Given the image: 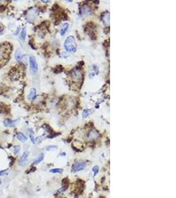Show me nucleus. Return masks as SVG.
Masks as SVG:
<instances>
[{
    "instance_id": "obj_26",
    "label": "nucleus",
    "mask_w": 176,
    "mask_h": 198,
    "mask_svg": "<svg viewBox=\"0 0 176 198\" xmlns=\"http://www.w3.org/2000/svg\"><path fill=\"white\" fill-rule=\"evenodd\" d=\"M7 170H0V176H2V175H4V174L6 173V171Z\"/></svg>"
},
{
    "instance_id": "obj_22",
    "label": "nucleus",
    "mask_w": 176,
    "mask_h": 198,
    "mask_svg": "<svg viewBox=\"0 0 176 198\" xmlns=\"http://www.w3.org/2000/svg\"><path fill=\"white\" fill-rule=\"evenodd\" d=\"M21 54L20 52H19V51H17L16 54H15V59L17 60H19V59L21 57Z\"/></svg>"
},
{
    "instance_id": "obj_5",
    "label": "nucleus",
    "mask_w": 176,
    "mask_h": 198,
    "mask_svg": "<svg viewBox=\"0 0 176 198\" xmlns=\"http://www.w3.org/2000/svg\"><path fill=\"white\" fill-rule=\"evenodd\" d=\"M19 120H12L10 119H6V120H4L3 124L5 125V126L9 127H13L17 125V122H19Z\"/></svg>"
},
{
    "instance_id": "obj_27",
    "label": "nucleus",
    "mask_w": 176,
    "mask_h": 198,
    "mask_svg": "<svg viewBox=\"0 0 176 198\" xmlns=\"http://www.w3.org/2000/svg\"><path fill=\"white\" fill-rule=\"evenodd\" d=\"M19 31H20V26H19V27L17 29L16 31L14 32V35H17V34H19Z\"/></svg>"
},
{
    "instance_id": "obj_21",
    "label": "nucleus",
    "mask_w": 176,
    "mask_h": 198,
    "mask_svg": "<svg viewBox=\"0 0 176 198\" xmlns=\"http://www.w3.org/2000/svg\"><path fill=\"white\" fill-rule=\"evenodd\" d=\"M4 54H5V52H4V50H3V49H2L1 48H0V60H1V59L3 58V56H4Z\"/></svg>"
},
{
    "instance_id": "obj_13",
    "label": "nucleus",
    "mask_w": 176,
    "mask_h": 198,
    "mask_svg": "<svg viewBox=\"0 0 176 198\" xmlns=\"http://www.w3.org/2000/svg\"><path fill=\"white\" fill-rule=\"evenodd\" d=\"M17 138L19 141H21V142L24 143L27 141V137L24 135L23 133H22L21 132H19L17 133Z\"/></svg>"
},
{
    "instance_id": "obj_10",
    "label": "nucleus",
    "mask_w": 176,
    "mask_h": 198,
    "mask_svg": "<svg viewBox=\"0 0 176 198\" xmlns=\"http://www.w3.org/2000/svg\"><path fill=\"white\" fill-rule=\"evenodd\" d=\"M69 27V23H65L63 24V26H62V29L60 30V34H61L62 36H64L65 34H66V32H67V30H68Z\"/></svg>"
},
{
    "instance_id": "obj_4",
    "label": "nucleus",
    "mask_w": 176,
    "mask_h": 198,
    "mask_svg": "<svg viewBox=\"0 0 176 198\" xmlns=\"http://www.w3.org/2000/svg\"><path fill=\"white\" fill-rule=\"evenodd\" d=\"M85 163L84 162H77L73 165V171L78 172L83 170V169H85Z\"/></svg>"
},
{
    "instance_id": "obj_6",
    "label": "nucleus",
    "mask_w": 176,
    "mask_h": 198,
    "mask_svg": "<svg viewBox=\"0 0 176 198\" xmlns=\"http://www.w3.org/2000/svg\"><path fill=\"white\" fill-rule=\"evenodd\" d=\"M38 15V13H36V11L34 9L31 10L30 12H28V15H27V20L29 22H32L36 18V17Z\"/></svg>"
},
{
    "instance_id": "obj_20",
    "label": "nucleus",
    "mask_w": 176,
    "mask_h": 198,
    "mask_svg": "<svg viewBox=\"0 0 176 198\" xmlns=\"http://www.w3.org/2000/svg\"><path fill=\"white\" fill-rule=\"evenodd\" d=\"M92 171L94 172V176H96V174H98V172L99 171V166H97V165L94 166L93 168H92Z\"/></svg>"
},
{
    "instance_id": "obj_8",
    "label": "nucleus",
    "mask_w": 176,
    "mask_h": 198,
    "mask_svg": "<svg viewBox=\"0 0 176 198\" xmlns=\"http://www.w3.org/2000/svg\"><path fill=\"white\" fill-rule=\"evenodd\" d=\"M98 137H99L98 132H97V131H96V130H94V129L91 130V132H89V133L88 134V139L91 140L96 139H97Z\"/></svg>"
},
{
    "instance_id": "obj_24",
    "label": "nucleus",
    "mask_w": 176,
    "mask_h": 198,
    "mask_svg": "<svg viewBox=\"0 0 176 198\" xmlns=\"http://www.w3.org/2000/svg\"><path fill=\"white\" fill-rule=\"evenodd\" d=\"M93 69L95 71V73L96 74H98V71H99V69H98V67L97 66H96V65H94L93 66Z\"/></svg>"
},
{
    "instance_id": "obj_19",
    "label": "nucleus",
    "mask_w": 176,
    "mask_h": 198,
    "mask_svg": "<svg viewBox=\"0 0 176 198\" xmlns=\"http://www.w3.org/2000/svg\"><path fill=\"white\" fill-rule=\"evenodd\" d=\"M29 132H30V139H31V141H32V142L33 143H35V139L34 137V133H33V131H32V129H30L29 130Z\"/></svg>"
},
{
    "instance_id": "obj_16",
    "label": "nucleus",
    "mask_w": 176,
    "mask_h": 198,
    "mask_svg": "<svg viewBox=\"0 0 176 198\" xmlns=\"http://www.w3.org/2000/svg\"><path fill=\"white\" fill-rule=\"evenodd\" d=\"M44 157V154H41V155H40L38 157L37 159H36V160H35L34 162H33V164H39L40 162H41L43 161Z\"/></svg>"
},
{
    "instance_id": "obj_14",
    "label": "nucleus",
    "mask_w": 176,
    "mask_h": 198,
    "mask_svg": "<svg viewBox=\"0 0 176 198\" xmlns=\"http://www.w3.org/2000/svg\"><path fill=\"white\" fill-rule=\"evenodd\" d=\"M102 21L105 24H109V13H107L102 17Z\"/></svg>"
},
{
    "instance_id": "obj_29",
    "label": "nucleus",
    "mask_w": 176,
    "mask_h": 198,
    "mask_svg": "<svg viewBox=\"0 0 176 198\" xmlns=\"http://www.w3.org/2000/svg\"><path fill=\"white\" fill-rule=\"evenodd\" d=\"M1 184V180H0V185Z\"/></svg>"
},
{
    "instance_id": "obj_25",
    "label": "nucleus",
    "mask_w": 176,
    "mask_h": 198,
    "mask_svg": "<svg viewBox=\"0 0 176 198\" xmlns=\"http://www.w3.org/2000/svg\"><path fill=\"white\" fill-rule=\"evenodd\" d=\"M67 190V187H66V186H65V187H61V189L58 190V191H57V193H62L63 192H64L65 190Z\"/></svg>"
},
{
    "instance_id": "obj_12",
    "label": "nucleus",
    "mask_w": 176,
    "mask_h": 198,
    "mask_svg": "<svg viewBox=\"0 0 176 198\" xmlns=\"http://www.w3.org/2000/svg\"><path fill=\"white\" fill-rule=\"evenodd\" d=\"M26 36H27V27H24L22 29L21 32L20 33V39L22 41H24L26 39Z\"/></svg>"
},
{
    "instance_id": "obj_1",
    "label": "nucleus",
    "mask_w": 176,
    "mask_h": 198,
    "mask_svg": "<svg viewBox=\"0 0 176 198\" xmlns=\"http://www.w3.org/2000/svg\"><path fill=\"white\" fill-rule=\"evenodd\" d=\"M65 50L69 53H74L77 50V44L75 37L70 35L67 37L64 42Z\"/></svg>"
},
{
    "instance_id": "obj_11",
    "label": "nucleus",
    "mask_w": 176,
    "mask_h": 198,
    "mask_svg": "<svg viewBox=\"0 0 176 198\" xmlns=\"http://www.w3.org/2000/svg\"><path fill=\"white\" fill-rule=\"evenodd\" d=\"M36 90L34 88H32L30 90L29 95L28 96V99L29 100H33L36 97Z\"/></svg>"
},
{
    "instance_id": "obj_3",
    "label": "nucleus",
    "mask_w": 176,
    "mask_h": 198,
    "mask_svg": "<svg viewBox=\"0 0 176 198\" xmlns=\"http://www.w3.org/2000/svg\"><path fill=\"white\" fill-rule=\"evenodd\" d=\"M71 76H72L73 79L76 81H80L81 78L83 77L82 71H81L80 69L75 68L71 72Z\"/></svg>"
},
{
    "instance_id": "obj_7",
    "label": "nucleus",
    "mask_w": 176,
    "mask_h": 198,
    "mask_svg": "<svg viewBox=\"0 0 176 198\" xmlns=\"http://www.w3.org/2000/svg\"><path fill=\"white\" fill-rule=\"evenodd\" d=\"M91 12V7L87 5H83V7H81V9H80V14H81L82 15H88V14H90Z\"/></svg>"
},
{
    "instance_id": "obj_9",
    "label": "nucleus",
    "mask_w": 176,
    "mask_h": 198,
    "mask_svg": "<svg viewBox=\"0 0 176 198\" xmlns=\"http://www.w3.org/2000/svg\"><path fill=\"white\" fill-rule=\"evenodd\" d=\"M28 156V153L27 151L24 152L23 154V156H21V160H20V162H19V164L21 165V166H24V164H26V162H27Z\"/></svg>"
},
{
    "instance_id": "obj_15",
    "label": "nucleus",
    "mask_w": 176,
    "mask_h": 198,
    "mask_svg": "<svg viewBox=\"0 0 176 198\" xmlns=\"http://www.w3.org/2000/svg\"><path fill=\"white\" fill-rule=\"evenodd\" d=\"M92 113V110L91 109H85L84 110L82 113V116H83V118H87L89 115H91Z\"/></svg>"
},
{
    "instance_id": "obj_18",
    "label": "nucleus",
    "mask_w": 176,
    "mask_h": 198,
    "mask_svg": "<svg viewBox=\"0 0 176 198\" xmlns=\"http://www.w3.org/2000/svg\"><path fill=\"white\" fill-rule=\"evenodd\" d=\"M21 150V147L19 145H16L13 148V152L15 155H17L19 153V151Z\"/></svg>"
},
{
    "instance_id": "obj_28",
    "label": "nucleus",
    "mask_w": 176,
    "mask_h": 198,
    "mask_svg": "<svg viewBox=\"0 0 176 198\" xmlns=\"http://www.w3.org/2000/svg\"><path fill=\"white\" fill-rule=\"evenodd\" d=\"M42 2H49V1H42Z\"/></svg>"
},
{
    "instance_id": "obj_23",
    "label": "nucleus",
    "mask_w": 176,
    "mask_h": 198,
    "mask_svg": "<svg viewBox=\"0 0 176 198\" xmlns=\"http://www.w3.org/2000/svg\"><path fill=\"white\" fill-rule=\"evenodd\" d=\"M57 149V147L56 146H52V145L48 146V147H46V149L48 150H53V149Z\"/></svg>"
},
{
    "instance_id": "obj_17",
    "label": "nucleus",
    "mask_w": 176,
    "mask_h": 198,
    "mask_svg": "<svg viewBox=\"0 0 176 198\" xmlns=\"http://www.w3.org/2000/svg\"><path fill=\"white\" fill-rule=\"evenodd\" d=\"M63 172V170L62 168H53V169H51L50 170V172L51 173H62Z\"/></svg>"
},
{
    "instance_id": "obj_2",
    "label": "nucleus",
    "mask_w": 176,
    "mask_h": 198,
    "mask_svg": "<svg viewBox=\"0 0 176 198\" xmlns=\"http://www.w3.org/2000/svg\"><path fill=\"white\" fill-rule=\"evenodd\" d=\"M29 64H30V71L32 75H36L38 71V65L36 58L31 55L29 57Z\"/></svg>"
}]
</instances>
